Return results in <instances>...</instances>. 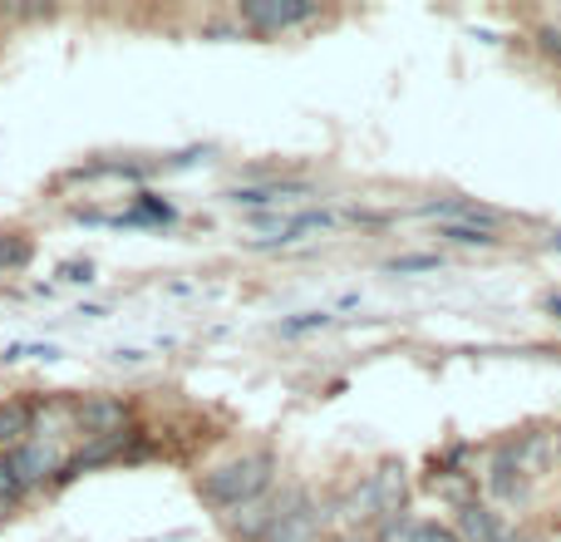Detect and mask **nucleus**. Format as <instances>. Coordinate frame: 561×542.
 Wrapping results in <instances>:
<instances>
[{"label":"nucleus","instance_id":"obj_18","mask_svg":"<svg viewBox=\"0 0 561 542\" xmlns=\"http://www.w3.org/2000/svg\"><path fill=\"white\" fill-rule=\"evenodd\" d=\"M547 311H551V315H557V321H561V296H551V301H547Z\"/></svg>","mask_w":561,"mask_h":542},{"label":"nucleus","instance_id":"obj_1","mask_svg":"<svg viewBox=\"0 0 561 542\" xmlns=\"http://www.w3.org/2000/svg\"><path fill=\"white\" fill-rule=\"evenodd\" d=\"M271 483H276V453L271 449H246V453H236V459L207 469L202 478H197V498L226 518V512H236L242 503L271 493Z\"/></svg>","mask_w":561,"mask_h":542},{"label":"nucleus","instance_id":"obj_14","mask_svg":"<svg viewBox=\"0 0 561 542\" xmlns=\"http://www.w3.org/2000/svg\"><path fill=\"white\" fill-rule=\"evenodd\" d=\"M315 325H330V315H325V311H305V315H295V321H285L281 335H301V331H315Z\"/></svg>","mask_w":561,"mask_h":542},{"label":"nucleus","instance_id":"obj_13","mask_svg":"<svg viewBox=\"0 0 561 542\" xmlns=\"http://www.w3.org/2000/svg\"><path fill=\"white\" fill-rule=\"evenodd\" d=\"M15 503H20V488H15V478L5 473V459H0V522L15 512Z\"/></svg>","mask_w":561,"mask_h":542},{"label":"nucleus","instance_id":"obj_3","mask_svg":"<svg viewBox=\"0 0 561 542\" xmlns=\"http://www.w3.org/2000/svg\"><path fill=\"white\" fill-rule=\"evenodd\" d=\"M404 498H409V478H404V463H379L374 473H364L360 493H354V508H364L360 518L379 528L384 518H399L404 512Z\"/></svg>","mask_w":561,"mask_h":542},{"label":"nucleus","instance_id":"obj_7","mask_svg":"<svg viewBox=\"0 0 561 542\" xmlns=\"http://www.w3.org/2000/svg\"><path fill=\"white\" fill-rule=\"evenodd\" d=\"M79 429H84V439H118V434H128V419H133V410H128L118 394H94V400L79 404Z\"/></svg>","mask_w":561,"mask_h":542},{"label":"nucleus","instance_id":"obj_17","mask_svg":"<svg viewBox=\"0 0 561 542\" xmlns=\"http://www.w3.org/2000/svg\"><path fill=\"white\" fill-rule=\"evenodd\" d=\"M502 542H537V538H531V532H522V528H507V532H502Z\"/></svg>","mask_w":561,"mask_h":542},{"label":"nucleus","instance_id":"obj_5","mask_svg":"<svg viewBox=\"0 0 561 542\" xmlns=\"http://www.w3.org/2000/svg\"><path fill=\"white\" fill-rule=\"evenodd\" d=\"M236 20H242L246 30H256V35H285V30H295V25L320 20V5H311V0H242Z\"/></svg>","mask_w":561,"mask_h":542},{"label":"nucleus","instance_id":"obj_16","mask_svg":"<svg viewBox=\"0 0 561 542\" xmlns=\"http://www.w3.org/2000/svg\"><path fill=\"white\" fill-rule=\"evenodd\" d=\"M429 266H439L433 256H404V262H394V272H429Z\"/></svg>","mask_w":561,"mask_h":542},{"label":"nucleus","instance_id":"obj_4","mask_svg":"<svg viewBox=\"0 0 561 542\" xmlns=\"http://www.w3.org/2000/svg\"><path fill=\"white\" fill-rule=\"evenodd\" d=\"M261 542H330L325 538V508L305 488H285L281 512Z\"/></svg>","mask_w":561,"mask_h":542},{"label":"nucleus","instance_id":"obj_6","mask_svg":"<svg viewBox=\"0 0 561 542\" xmlns=\"http://www.w3.org/2000/svg\"><path fill=\"white\" fill-rule=\"evenodd\" d=\"M281 503H285V488L281 493H261V498H252V503H242L236 512H226V538L232 542H261L266 532H271V522H276V512H281Z\"/></svg>","mask_w":561,"mask_h":542},{"label":"nucleus","instance_id":"obj_2","mask_svg":"<svg viewBox=\"0 0 561 542\" xmlns=\"http://www.w3.org/2000/svg\"><path fill=\"white\" fill-rule=\"evenodd\" d=\"M65 469H69L65 439H59V434H45V429H35L20 449L5 453V473L15 478L20 493L39 488V483H49V478H65Z\"/></svg>","mask_w":561,"mask_h":542},{"label":"nucleus","instance_id":"obj_10","mask_svg":"<svg viewBox=\"0 0 561 542\" xmlns=\"http://www.w3.org/2000/svg\"><path fill=\"white\" fill-rule=\"evenodd\" d=\"M35 434V410L25 400H0V459Z\"/></svg>","mask_w":561,"mask_h":542},{"label":"nucleus","instance_id":"obj_19","mask_svg":"<svg viewBox=\"0 0 561 542\" xmlns=\"http://www.w3.org/2000/svg\"><path fill=\"white\" fill-rule=\"evenodd\" d=\"M557 453H561V429H557Z\"/></svg>","mask_w":561,"mask_h":542},{"label":"nucleus","instance_id":"obj_9","mask_svg":"<svg viewBox=\"0 0 561 542\" xmlns=\"http://www.w3.org/2000/svg\"><path fill=\"white\" fill-rule=\"evenodd\" d=\"M453 532H458L463 542H502L507 522H502L498 512L488 508V503H463V508H458V522H453Z\"/></svg>","mask_w":561,"mask_h":542},{"label":"nucleus","instance_id":"obj_20","mask_svg":"<svg viewBox=\"0 0 561 542\" xmlns=\"http://www.w3.org/2000/svg\"><path fill=\"white\" fill-rule=\"evenodd\" d=\"M551 242H557V246H561V232H557V237H551Z\"/></svg>","mask_w":561,"mask_h":542},{"label":"nucleus","instance_id":"obj_11","mask_svg":"<svg viewBox=\"0 0 561 542\" xmlns=\"http://www.w3.org/2000/svg\"><path fill=\"white\" fill-rule=\"evenodd\" d=\"M305 193H311L305 183H261V187H236L232 203H242V207H281V203L305 197Z\"/></svg>","mask_w":561,"mask_h":542},{"label":"nucleus","instance_id":"obj_8","mask_svg":"<svg viewBox=\"0 0 561 542\" xmlns=\"http://www.w3.org/2000/svg\"><path fill=\"white\" fill-rule=\"evenodd\" d=\"M374 542H463L453 532V522H433V518H413V512H399V518H384L374 528Z\"/></svg>","mask_w":561,"mask_h":542},{"label":"nucleus","instance_id":"obj_15","mask_svg":"<svg viewBox=\"0 0 561 542\" xmlns=\"http://www.w3.org/2000/svg\"><path fill=\"white\" fill-rule=\"evenodd\" d=\"M537 39H541V49H547L551 59L561 65V25H547V30H537Z\"/></svg>","mask_w":561,"mask_h":542},{"label":"nucleus","instance_id":"obj_12","mask_svg":"<svg viewBox=\"0 0 561 542\" xmlns=\"http://www.w3.org/2000/svg\"><path fill=\"white\" fill-rule=\"evenodd\" d=\"M439 237L463 242V246H492V242H498V237H492V227L468 222V217H448V222H439Z\"/></svg>","mask_w":561,"mask_h":542}]
</instances>
